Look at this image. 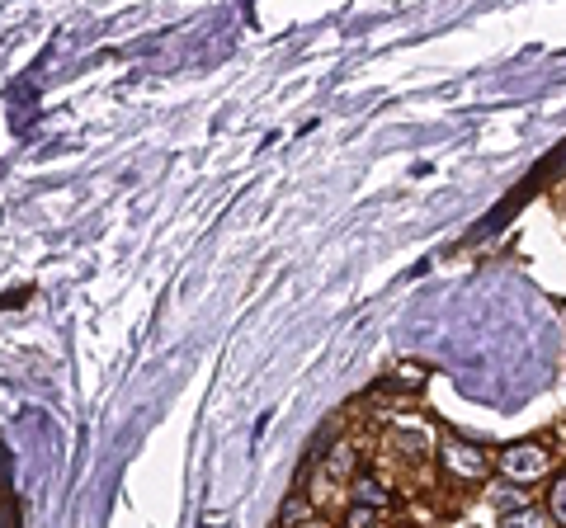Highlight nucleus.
<instances>
[{
    "label": "nucleus",
    "mask_w": 566,
    "mask_h": 528,
    "mask_svg": "<svg viewBox=\"0 0 566 528\" xmlns=\"http://www.w3.org/2000/svg\"><path fill=\"white\" fill-rule=\"evenodd\" d=\"M500 467H505V472H510L515 481L543 477V472H548V448H538V444H515V448H505V453H500Z\"/></svg>",
    "instance_id": "f257e3e1"
},
{
    "label": "nucleus",
    "mask_w": 566,
    "mask_h": 528,
    "mask_svg": "<svg viewBox=\"0 0 566 528\" xmlns=\"http://www.w3.org/2000/svg\"><path fill=\"white\" fill-rule=\"evenodd\" d=\"M449 458L458 462L463 472H472V477H482V472H486V458L477 453V448H467V444H453V448H449Z\"/></svg>",
    "instance_id": "f03ea898"
},
{
    "label": "nucleus",
    "mask_w": 566,
    "mask_h": 528,
    "mask_svg": "<svg viewBox=\"0 0 566 528\" xmlns=\"http://www.w3.org/2000/svg\"><path fill=\"white\" fill-rule=\"evenodd\" d=\"M500 528H548V519L538 510H515V514H500Z\"/></svg>",
    "instance_id": "7ed1b4c3"
},
{
    "label": "nucleus",
    "mask_w": 566,
    "mask_h": 528,
    "mask_svg": "<svg viewBox=\"0 0 566 528\" xmlns=\"http://www.w3.org/2000/svg\"><path fill=\"white\" fill-rule=\"evenodd\" d=\"M354 491H359V500H368V505H383V500H387V491L373 477H364L359 486H354Z\"/></svg>",
    "instance_id": "20e7f679"
},
{
    "label": "nucleus",
    "mask_w": 566,
    "mask_h": 528,
    "mask_svg": "<svg viewBox=\"0 0 566 528\" xmlns=\"http://www.w3.org/2000/svg\"><path fill=\"white\" fill-rule=\"evenodd\" d=\"M552 519H557V524H566V477L552 486Z\"/></svg>",
    "instance_id": "39448f33"
},
{
    "label": "nucleus",
    "mask_w": 566,
    "mask_h": 528,
    "mask_svg": "<svg viewBox=\"0 0 566 528\" xmlns=\"http://www.w3.org/2000/svg\"><path fill=\"white\" fill-rule=\"evenodd\" d=\"M491 500H496V505H500V510H505V514L524 510V505H519V491H491Z\"/></svg>",
    "instance_id": "423d86ee"
},
{
    "label": "nucleus",
    "mask_w": 566,
    "mask_h": 528,
    "mask_svg": "<svg viewBox=\"0 0 566 528\" xmlns=\"http://www.w3.org/2000/svg\"><path fill=\"white\" fill-rule=\"evenodd\" d=\"M302 514H307V500H302V495H293V500H288V505H283V524H293V519H302Z\"/></svg>",
    "instance_id": "0eeeda50"
},
{
    "label": "nucleus",
    "mask_w": 566,
    "mask_h": 528,
    "mask_svg": "<svg viewBox=\"0 0 566 528\" xmlns=\"http://www.w3.org/2000/svg\"><path fill=\"white\" fill-rule=\"evenodd\" d=\"M331 472H335V477H345V472H350V448H345V444L331 453Z\"/></svg>",
    "instance_id": "6e6552de"
},
{
    "label": "nucleus",
    "mask_w": 566,
    "mask_h": 528,
    "mask_svg": "<svg viewBox=\"0 0 566 528\" xmlns=\"http://www.w3.org/2000/svg\"><path fill=\"white\" fill-rule=\"evenodd\" d=\"M350 524H354V528H368V510H359V505H354V514H350Z\"/></svg>",
    "instance_id": "1a4fd4ad"
}]
</instances>
